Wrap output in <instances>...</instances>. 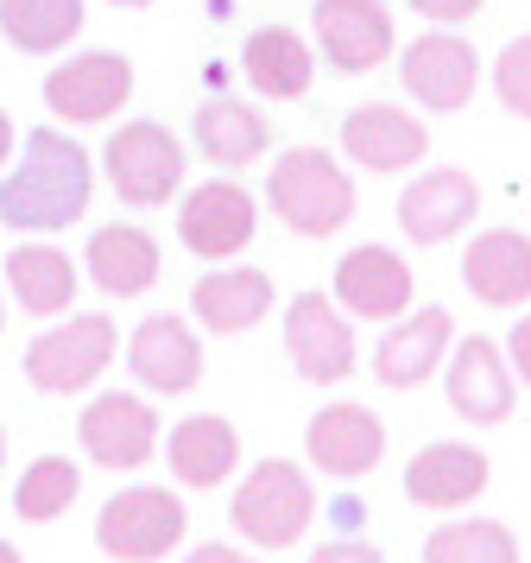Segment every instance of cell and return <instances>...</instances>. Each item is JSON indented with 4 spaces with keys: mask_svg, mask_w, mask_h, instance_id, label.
<instances>
[{
    "mask_svg": "<svg viewBox=\"0 0 531 563\" xmlns=\"http://www.w3.org/2000/svg\"><path fill=\"white\" fill-rule=\"evenodd\" d=\"M89 153L76 146L70 133L57 128H32L25 133L20 172L0 184V222L25 234H51L70 229L76 216L89 209Z\"/></svg>",
    "mask_w": 531,
    "mask_h": 563,
    "instance_id": "6da1fadb",
    "label": "cell"
},
{
    "mask_svg": "<svg viewBox=\"0 0 531 563\" xmlns=\"http://www.w3.org/2000/svg\"><path fill=\"white\" fill-rule=\"evenodd\" d=\"M266 197H273L278 222L298 229V234H310V241L335 234L354 216L349 172H342L329 153H317V146H291V153H278L273 178H266Z\"/></svg>",
    "mask_w": 531,
    "mask_h": 563,
    "instance_id": "7a4b0ae2",
    "label": "cell"
},
{
    "mask_svg": "<svg viewBox=\"0 0 531 563\" xmlns=\"http://www.w3.org/2000/svg\"><path fill=\"white\" fill-rule=\"evenodd\" d=\"M310 512H317V487L303 482L298 462L266 456L247 482L234 487V526H241L247 544H266V551L298 544L303 526H310Z\"/></svg>",
    "mask_w": 531,
    "mask_h": 563,
    "instance_id": "3957f363",
    "label": "cell"
},
{
    "mask_svg": "<svg viewBox=\"0 0 531 563\" xmlns=\"http://www.w3.org/2000/svg\"><path fill=\"white\" fill-rule=\"evenodd\" d=\"M184 500L172 487H121L96 519V544L114 563H158L184 538Z\"/></svg>",
    "mask_w": 531,
    "mask_h": 563,
    "instance_id": "277c9868",
    "label": "cell"
},
{
    "mask_svg": "<svg viewBox=\"0 0 531 563\" xmlns=\"http://www.w3.org/2000/svg\"><path fill=\"white\" fill-rule=\"evenodd\" d=\"M108 184L121 190V203L133 209H158L172 203V190L184 184V146H177L172 128H158V121H126L108 146Z\"/></svg>",
    "mask_w": 531,
    "mask_h": 563,
    "instance_id": "5b68a950",
    "label": "cell"
},
{
    "mask_svg": "<svg viewBox=\"0 0 531 563\" xmlns=\"http://www.w3.org/2000/svg\"><path fill=\"white\" fill-rule=\"evenodd\" d=\"M114 342H121V335H114V323H108L101 310L70 317V323L45 330L25 349V380L38 386V393H82V386L114 361Z\"/></svg>",
    "mask_w": 531,
    "mask_h": 563,
    "instance_id": "8992f818",
    "label": "cell"
},
{
    "mask_svg": "<svg viewBox=\"0 0 531 563\" xmlns=\"http://www.w3.org/2000/svg\"><path fill=\"white\" fill-rule=\"evenodd\" d=\"M285 355L298 367L303 380L317 386H335L354 374V330L349 317L329 305L323 291H298L285 305Z\"/></svg>",
    "mask_w": 531,
    "mask_h": 563,
    "instance_id": "52a82bcc",
    "label": "cell"
},
{
    "mask_svg": "<svg viewBox=\"0 0 531 563\" xmlns=\"http://www.w3.org/2000/svg\"><path fill=\"white\" fill-rule=\"evenodd\" d=\"M76 437L101 468H140L158 450V411L146 399H133V393H101V399L82 406Z\"/></svg>",
    "mask_w": 531,
    "mask_h": 563,
    "instance_id": "ba28073f",
    "label": "cell"
},
{
    "mask_svg": "<svg viewBox=\"0 0 531 563\" xmlns=\"http://www.w3.org/2000/svg\"><path fill=\"white\" fill-rule=\"evenodd\" d=\"M133 96V64L121 52H82L70 64H57L45 77V102L51 114H64V121H108L114 108Z\"/></svg>",
    "mask_w": 531,
    "mask_h": 563,
    "instance_id": "9c48e42d",
    "label": "cell"
},
{
    "mask_svg": "<svg viewBox=\"0 0 531 563\" xmlns=\"http://www.w3.org/2000/svg\"><path fill=\"white\" fill-rule=\"evenodd\" d=\"M253 229H259V209H253V197L241 190V184H197L190 197H184V209H177V234H184V247L202 260H228L241 254L253 241Z\"/></svg>",
    "mask_w": 531,
    "mask_h": 563,
    "instance_id": "30bf717a",
    "label": "cell"
},
{
    "mask_svg": "<svg viewBox=\"0 0 531 563\" xmlns=\"http://www.w3.org/2000/svg\"><path fill=\"white\" fill-rule=\"evenodd\" d=\"M480 209V190L468 172H455V165H436V172H424V178L405 184L399 197V229L418 241V247H436V241H450V234H462L468 222H475Z\"/></svg>",
    "mask_w": 531,
    "mask_h": 563,
    "instance_id": "8fae6325",
    "label": "cell"
},
{
    "mask_svg": "<svg viewBox=\"0 0 531 563\" xmlns=\"http://www.w3.org/2000/svg\"><path fill=\"white\" fill-rule=\"evenodd\" d=\"M310 20H317L323 57L335 70H349V77L386 64V52H392V13L379 0H317Z\"/></svg>",
    "mask_w": 531,
    "mask_h": 563,
    "instance_id": "7c38bea8",
    "label": "cell"
},
{
    "mask_svg": "<svg viewBox=\"0 0 531 563\" xmlns=\"http://www.w3.org/2000/svg\"><path fill=\"white\" fill-rule=\"evenodd\" d=\"M335 305L349 317H367V323H386V317H405L411 310V266H405L392 247H354L335 266Z\"/></svg>",
    "mask_w": 531,
    "mask_h": 563,
    "instance_id": "4fadbf2b",
    "label": "cell"
},
{
    "mask_svg": "<svg viewBox=\"0 0 531 563\" xmlns=\"http://www.w3.org/2000/svg\"><path fill=\"white\" fill-rule=\"evenodd\" d=\"M303 450H310V462L323 475L354 482V475H367L386 456V424L367 406H323L310 418V431H303Z\"/></svg>",
    "mask_w": 531,
    "mask_h": 563,
    "instance_id": "5bb4252c",
    "label": "cell"
},
{
    "mask_svg": "<svg viewBox=\"0 0 531 563\" xmlns=\"http://www.w3.org/2000/svg\"><path fill=\"white\" fill-rule=\"evenodd\" d=\"M443 386H450V406L468 424H506L512 418V367H506L500 342H487V335H468L455 349Z\"/></svg>",
    "mask_w": 531,
    "mask_h": 563,
    "instance_id": "9a60e30c",
    "label": "cell"
},
{
    "mask_svg": "<svg viewBox=\"0 0 531 563\" xmlns=\"http://www.w3.org/2000/svg\"><path fill=\"white\" fill-rule=\"evenodd\" d=\"M399 70H405V89H411L424 108H436V114H455L480 82L475 45H462V38H450V32H424V38L405 52Z\"/></svg>",
    "mask_w": 531,
    "mask_h": 563,
    "instance_id": "2e32d148",
    "label": "cell"
},
{
    "mask_svg": "<svg viewBox=\"0 0 531 563\" xmlns=\"http://www.w3.org/2000/svg\"><path fill=\"white\" fill-rule=\"evenodd\" d=\"M342 153H349L354 165H367V172H405V165H418V158L430 153V140H424V121H418V114L367 102L342 121Z\"/></svg>",
    "mask_w": 531,
    "mask_h": 563,
    "instance_id": "e0dca14e",
    "label": "cell"
},
{
    "mask_svg": "<svg viewBox=\"0 0 531 563\" xmlns=\"http://www.w3.org/2000/svg\"><path fill=\"white\" fill-rule=\"evenodd\" d=\"M462 285L494 310L526 305L531 298V234H519V229L475 234V247L462 254Z\"/></svg>",
    "mask_w": 531,
    "mask_h": 563,
    "instance_id": "ac0fdd59",
    "label": "cell"
},
{
    "mask_svg": "<svg viewBox=\"0 0 531 563\" xmlns=\"http://www.w3.org/2000/svg\"><path fill=\"white\" fill-rule=\"evenodd\" d=\"M487 456H480L475 443H424L418 456L405 462V494L418 500V507H468L480 487H487Z\"/></svg>",
    "mask_w": 531,
    "mask_h": 563,
    "instance_id": "d6986e66",
    "label": "cell"
},
{
    "mask_svg": "<svg viewBox=\"0 0 531 563\" xmlns=\"http://www.w3.org/2000/svg\"><path fill=\"white\" fill-rule=\"evenodd\" d=\"M126 367H133L140 386H152V393H190V386L202 380V349H197V335L165 310V317H146V323L133 330Z\"/></svg>",
    "mask_w": 531,
    "mask_h": 563,
    "instance_id": "ffe728a7",
    "label": "cell"
},
{
    "mask_svg": "<svg viewBox=\"0 0 531 563\" xmlns=\"http://www.w3.org/2000/svg\"><path fill=\"white\" fill-rule=\"evenodd\" d=\"M450 349V310L443 305H424L418 317H405L399 330L386 335L374 349V380L379 386H418L424 374H436V361Z\"/></svg>",
    "mask_w": 531,
    "mask_h": 563,
    "instance_id": "44dd1931",
    "label": "cell"
},
{
    "mask_svg": "<svg viewBox=\"0 0 531 563\" xmlns=\"http://www.w3.org/2000/svg\"><path fill=\"white\" fill-rule=\"evenodd\" d=\"M190 310H197L215 335H241V330H253V323L273 310V279H266L259 266L209 273V279H197V291H190Z\"/></svg>",
    "mask_w": 531,
    "mask_h": 563,
    "instance_id": "7402d4cb",
    "label": "cell"
},
{
    "mask_svg": "<svg viewBox=\"0 0 531 563\" xmlns=\"http://www.w3.org/2000/svg\"><path fill=\"white\" fill-rule=\"evenodd\" d=\"M190 133H197V153L209 158V165H228V172L253 165V158L266 153V140H273V128H266L259 108L253 102H228V96L202 102L197 121H190Z\"/></svg>",
    "mask_w": 531,
    "mask_h": 563,
    "instance_id": "603a6c76",
    "label": "cell"
},
{
    "mask_svg": "<svg viewBox=\"0 0 531 563\" xmlns=\"http://www.w3.org/2000/svg\"><path fill=\"white\" fill-rule=\"evenodd\" d=\"M234 462H241V431L215 411H197L172 431V475L184 487H222V475H234Z\"/></svg>",
    "mask_w": 531,
    "mask_h": 563,
    "instance_id": "cb8c5ba5",
    "label": "cell"
},
{
    "mask_svg": "<svg viewBox=\"0 0 531 563\" xmlns=\"http://www.w3.org/2000/svg\"><path fill=\"white\" fill-rule=\"evenodd\" d=\"M89 279L108 298H140V291H152V279H158V241L146 229H126V222L96 229V241H89Z\"/></svg>",
    "mask_w": 531,
    "mask_h": 563,
    "instance_id": "d4e9b609",
    "label": "cell"
},
{
    "mask_svg": "<svg viewBox=\"0 0 531 563\" xmlns=\"http://www.w3.org/2000/svg\"><path fill=\"white\" fill-rule=\"evenodd\" d=\"M241 70H247V82L266 102H298L303 89H310L317 57L303 52V38L291 26H259L247 38V52H241Z\"/></svg>",
    "mask_w": 531,
    "mask_h": 563,
    "instance_id": "484cf974",
    "label": "cell"
},
{
    "mask_svg": "<svg viewBox=\"0 0 531 563\" xmlns=\"http://www.w3.org/2000/svg\"><path fill=\"white\" fill-rule=\"evenodd\" d=\"M7 285L32 317H57L76 305V266L57 247H13L7 254Z\"/></svg>",
    "mask_w": 531,
    "mask_h": 563,
    "instance_id": "4316f807",
    "label": "cell"
},
{
    "mask_svg": "<svg viewBox=\"0 0 531 563\" xmlns=\"http://www.w3.org/2000/svg\"><path fill=\"white\" fill-rule=\"evenodd\" d=\"M0 32L20 52H57L82 32V0H0Z\"/></svg>",
    "mask_w": 531,
    "mask_h": 563,
    "instance_id": "83f0119b",
    "label": "cell"
},
{
    "mask_svg": "<svg viewBox=\"0 0 531 563\" xmlns=\"http://www.w3.org/2000/svg\"><path fill=\"white\" fill-rule=\"evenodd\" d=\"M424 563H519V538L500 519H462L424 538Z\"/></svg>",
    "mask_w": 531,
    "mask_h": 563,
    "instance_id": "f1b7e54d",
    "label": "cell"
},
{
    "mask_svg": "<svg viewBox=\"0 0 531 563\" xmlns=\"http://www.w3.org/2000/svg\"><path fill=\"white\" fill-rule=\"evenodd\" d=\"M76 494H82L76 462L70 456H38L20 475V487H13V512L32 519V526H45V519H64V512L76 507Z\"/></svg>",
    "mask_w": 531,
    "mask_h": 563,
    "instance_id": "f546056e",
    "label": "cell"
},
{
    "mask_svg": "<svg viewBox=\"0 0 531 563\" xmlns=\"http://www.w3.org/2000/svg\"><path fill=\"white\" fill-rule=\"evenodd\" d=\"M494 89H500V102L512 108V114H526L531 121V32L526 38H512L500 52V64H494Z\"/></svg>",
    "mask_w": 531,
    "mask_h": 563,
    "instance_id": "4dcf8cb0",
    "label": "cell"
},
{
    "mask_svg": "<svg viewBox=\"0 0 531 563\" xmlns=\"http://www.w3.org/2000/svg\"><path fill=\"white\" fill-rule=\"evenodd\" d=\"M310 563H386V558H379L374 544H361V538H335V544H323Z\"/></svg>",
    "mask_w": 531,
    "mask_h": 563,
    "instance_id": "1f68e13d",
    "label": "cell"
},
{
    "mask_svg": "<svg viewBox=\"0 0 531 563\" xmlns=\"http://www.w3.org/2000/svg\"><path fill=\"white\" fill-rule=\"evenodd\" d=\"M424 20H443V26H455V20H475L480 13V0H411Z\"/></svg>",
    "mask_w": 531,
    "mask_h": 563,
    "instance_id": "d6a6232c",
    "label": "cell"
},
{
    "mask_svg": "<svg viewBox=\"0 0 531 563\" xmlns=\"http://www.w3.org/2000/svg\"><path fill=\"white\" fill-rule=\"evenodd\" d=\"M506 355H512V374H526V386H531V317H526V323H512Z\"/></svg>",
    "mask_w": 531,
    "mask_h": 563,
    "instance_id": "836d02e7",
    "label": "cell"
},
{
    "mask_svg": "<svg viewBox=\"0 0 531 563\" xmlns=\"http://www.w3.org/2000/svg\"><path fill=\"white\" fill-rule=\"evenodd\" d=\"M190 563H253V558L234 551V544H202V551H190Z\"/></svg>",
    "mask_w": 531,
    "mask_h": 563,
    "instance_id": "e575fe53",
    "label": "cell"
},
{
    "mask_svg": "<svg viewBox=\"0 0 531 563\" xmlns=\"http://www.w3.org/2000/svg\"><path fill=\"white\" fill-rule=\"evenodd\" d=\"M7 153H13V121L0 114V165H7Z\"/></svg>",
    "mask_w": 531,
    "mask_h": 563,
    "instance_id": "d590c367",
    "label": "cell"
},
{
    "mask_svg": "<svg viewBox=\"0 0 531 563\" xmlns=\"http://www.w3.org/2000/svg\"><path fill=\"white\" fill-rule=\"evenodd\" d=\"M0 563H20V551H13V544H7V538H0Z\"/></svg>",
    "mask_w": 531,
    "mask_h": 563,
    "instance_id": "8d00e7d4",
    "label": "cell"
},
{
    "mask_svg": "<svg viewBox=\"0 0 531 563\" xmlns=\"http://www.w3.org/2000/svg\"><path fill=\"white\" fill-rule=\"evenodd\" d=\"M114 7H146V0H114Z\"/></svg>",
    "mask_w": 531,
    "mask_h": 563,
    "instance_id": "74e56055",
    "label": "cell"
},
{
    "mask_svg": "<svg viewBox=\"0 0 531 563\" xmlns=\"http://www.w3.org/2000/svg\"><path fill=\"white\" fill-rule=\"evenodd\" d=\"M0 456H7V437H0Z\"/></svg>",
    "mask_w": 531,
    "mask_h": 563,
    "instance_id": "f35d334b",
    "label": "cell"
}]
</instances>
